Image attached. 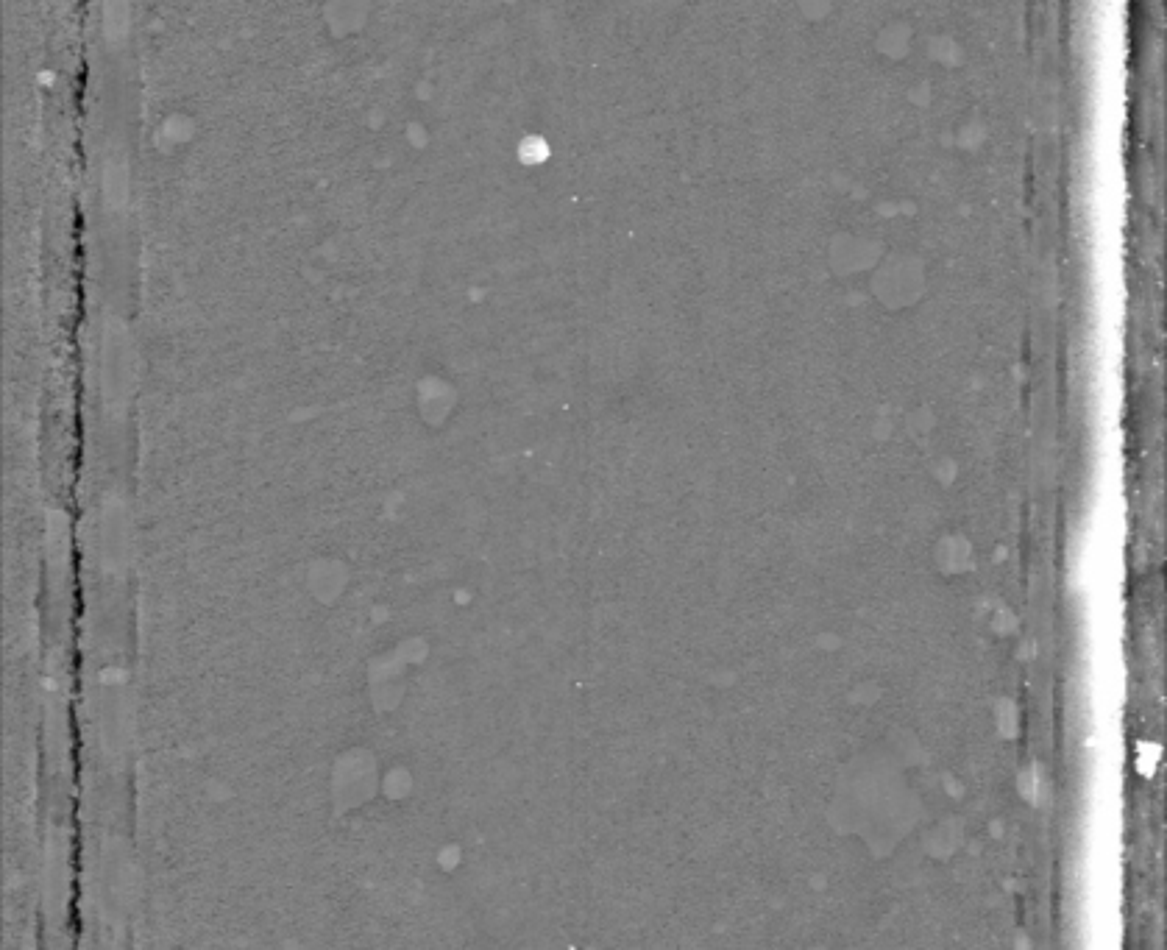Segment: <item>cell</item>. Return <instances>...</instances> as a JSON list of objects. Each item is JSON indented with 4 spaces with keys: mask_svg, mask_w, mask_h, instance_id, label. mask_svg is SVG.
I'll return each mask as SVG.
<instances>
[{
    "mask_svg": "<svg viewBox=\"0 0 1167 950\" xmlns=\"http://www.w3.org/2000/svg\"><path fill=\"white\" fill-rule=\"evenodd\" d=\"M104 17H106V31L112 40L126 37L129 31V0H104Z\"/></svg>",
    "mask_w": 1167,
    "mask_h": 950,
    "instance_id": "obj_1",
    "label": "cell"
}]
</instances>
